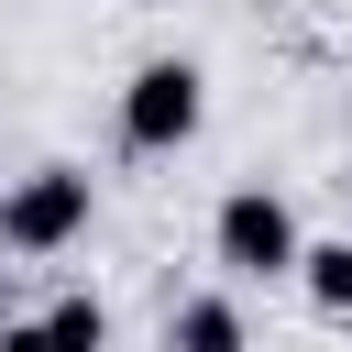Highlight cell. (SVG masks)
I'll return each instance as SVG.
<instances>
[{"label": "cell", "mask_w": 352, "mask_h": 352, "mask_svg": "<svg viewBox=\"0 0 352 352\" xmlns=\"http://www.w3.org/2000/svg\"><path fill=\"white\" fill-rule=\"evenodd\" d=\"M209 253H220V275H231V286H275V275H297L308 231H297V209H286L275 187H231V198H220V220H209Z\"/></svg>", "instance_id": "obj_1"}, {"label": "cell", "mask_w": 352, "mask_h": 352, "mask_svg": "<svg viewBox=\"0 0 352 352\" xmlns=\"http://www.w3.org/2000/svg\"><path fill=\"white\" fill-rule=\"evenodd\" d=\"M88 220H99V176L77 165H33L0 187V253H66Z\"/></svg>", "instance_id": "obj_2"}, {"label": "cell", "mask_w": 352, "mask_h": 352, "mask_svg": "<svg viewBox=\"0 0 352 352\" xmlns=\"http://www.w3.org/2000/svg\"><path fill=\"white\" fill-rule=\"evenodd\" d=\"M198 121H209V77L187 55L132 66V88H121V143L132 154H176V143H198Z\"/></svg>", "instance_id": "obj_3"}, {"label": "cell", "mask_w": 352, "mask_h": 352, "mask_svg": "<svg viewBox=\"0 0 352 352\" xmlns=\"http://www.w3.org/2000/svg\"><path fill=\"white\" fill-rule=\"evenodd\" d=\"M165 352H253V330H242L231 297H176L165 308Z\"/></svg>", "instance_id": "obj_4"}, {"label": "cell", "mask_w": 352, "mask_h": 352, "mask_svg": "<svg viewBox=\"0 0 352 352\" xmlns=\"http://www.w3.org/2000/svg\"><path fill=\"white\" fill-rule=\"evenodd\" d=\"M297 297L319 319H352V242H308L297 253Z\"/></svg>", "instance_id": "obj_5"}, {"label": "cell", "mask_w": 352, "mask_h": 352, "mask_svg": "<svg viewBox=\"0 0 352 352\" xmlns=\"http://www.w3.org/2000/svg\"><path fill=\"white\" fill-rule=\"evenodd\" d=\"M44 341H55V352H110V308H99V297H55V308H44Z\"/></svg>", "instance_id": "obj_6"}, {"label": "cell", "mask_w": 352, "mask_h": 352, "mask_svg": "<svg viewBox=\"0 0 352 352\" xmlns=\"http://www.w3.org/2000/svg\"><path fill=\"white\" fill-rule=\"evenodd\" d=\"M0 352H55V341H44V319H0Z\"/></svg>", "instance_id": "obj_7"}, {"label": "cell", "mask_w": 352, "mask_h": 352, "mask_svg": "<svg viewBox=\"0 0 352 352\" xmlns=\"http://www.w3.org/2000/svg\"><path fill=\"white\" fill-rule=\"evenodd\" d=\"M0 319H11V264H0Z\"/></svg>", "instance_id": "obj_8"}]
</instances>
